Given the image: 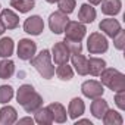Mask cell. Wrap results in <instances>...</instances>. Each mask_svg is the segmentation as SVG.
<instances>
[{"label": "cell", "instance_id": "6da1fadb", "mask_svg": "<svg viewBox=\"0 0 125 125\" xmlns=\"http://www.w3.org/2000/svg\"><path fill=\"white\" fill-rule=\"evenodd\" d=\"M31 65L37 69V72L44 78V80H50L54 75V66L52 65V54L50 50L44 49L41 50L37 56H34L31 59Z\"/></svg>", "mask_w": 125, "mask_h": 125}, {"label": "cell", "instance_id": "7a4b0ae2", "mask_svg": "<svg viewBox=\"0 0 125 125\" xmlns=\"http://www.w3.org/2000/svg\"><path fill=\"white\" fill-rule=\"evenodd\" d=\"M100 80L103 85H106L109 90L115 93L125 90V75L115 68H104L100 72Z\"/></svg>", "mask_w": 125, "mask_h": 125}, {"label": "cell", "instance_id": "3957f363", "mask_svg": "<svg viewBox=\"0 0 125 125\" xmlns=\"http://www.w3.org/2000/svg\"><path fill=\"white\" fill-rule=\"evenodd\" d=\"M87 49L91 54H100V53H104L107 52L109 49V43H107V38L100 34V32H91L90 37L87 38Z\"/></svg>", "mask_w": 125, "mask_h": 125}, {"label": "cell", "instance_id": "277c9868", "mask_svg": "<svg viewBox=\"0 0 125 125\" xmlns=\"http://www.w3.org/2000/svg\"><path fill=\"white\" fill-rule=\"evenodd\" d=\"M65 40H72V41H83V38L85 37L87 28L83 22L80 21H68V24L65 25Z\"/></svg>", "mask_w": 125, "mask_h": 125}, {"label": "cell", "instance_id": "5b68a950", "mask_svg": "<svg viewBox=\"0 0 125 125\" xmlns=\"http://www.w3.org/2000/svg\"><path fill=\"white\" fill-rule=\"evenodd\" d=\"M68 21L69 19H68L66 13H62L60 10H57L49 16V27H50L53 34H62L65 30V25L68 24Z\"/></svg>", "mask_w": 125, "mask_h": 125}, {"label": "cell", "instance_id": "8992f818", "mask_svg": "<svg viewBox=\"0 0 125 125\" xmlns=\"http://www.w3.org/2000/svg\"><path fill=\"white\" fill-rule=\"evenodd\" d=\"M37 52V44L30 38H22L18 43V57L22 60H31Z\"/></svg>", "mask_w": 125, "mask_h": 125}, {"label": "cell", "instance_id": "52a82bcc", "mask_svg": "<svg viewBox=\"0 0 125 125\" xmlns=\"http://www.w3.org/2000/svg\"><path fill=\"white\" fill-rule=\"evenodd\" d=\"M81 91L85 97L88 99H96V97H102L104 90H103V84L99 83V81H94V80H88V81H84L83 85H81Z\"/></svg>", "mask_w": 125, "mask_h": 125}, {"label": "cell", "instance_id": "ba28073f", "mask_svg": "<svg viewBox=\"0 0 125 125\" xmlns=\"http://www.w3.org/2000/svg\"><path fill=\"white\" fill-rule=\"evenodd\" d=\"M52 57L54 60V63H57V65L68 63V60L71 57V52H69V49L66 47V44L63 41H59L52 49Z\"/></svg>", "mask_w": 125, "mask_h": 125}, {"label": "cell", "instance_id": "9c48e42d", "mask_svg": "<svg viewBox=\"0 0 125 125\" xmlns=\"http://www.w3.org/2000/svg\"><path fill=\"white\" fill-rule=\"evenodd\" d=\"M43 30H44V22H43V18L38 15H32V16L27 18L24 22V31L27 34L40 35L43 32Z\"/></svg>", "mask_w": 125, "mask_h": 125}, {"label": "cell", "instance_id": "30bf717a", "mask_svg": "<svg viewBox=\"0 0 125 125\" xmlns=\"http://www.w3.org/2000/svg\"><path fill=\"white\" fill-rule=\"evenodd\" d=\"M99 28L107 35V37H110V38H113L116 34H118V31H121L122 28H121V24H119V21H116V19H113V18H109V19H103L100 24H99Z\"/></svg>", "mask_w": 125, "mask_h": 125}, {"label": "cell", "instance_id": "8fae6325", "mask_svg": "<svg viewBox=\"0 0 125 125\" xmlns=\"http://www.w3.org/2000/svg\"><path fill=\"white\" fill-rule=\"evenodd\" d=\"M71 60H72V66L75 68L78 75L88 74V62H87V57L83 56V53H74L71 56Z\"/></svg>", "mask_w": 125, "mask_h": 125}, {"label": "cell", "instance_id": "7c38bea8", "mask_svg": "<svg viewBox=\"0 0 125 125\" xmlns=\"http://www.w3.org/2000/svg\"><path fill=\"white\" fill-rule=\"evenodd\" d=\"M0 19H2L5 28H8V30H15L19 25V16L10 9H3L2 15H0Z\"/></svg>", "mask_w": 125, "mask_h": 125}, {"label": "cell", "instance_id": "4fadbf2b", "mask_svg": "<svg viewBox=\"0 0 125 125\" xmlns=\"http://www.w3.org/2000/svg\"><path fill=\"white\" fill-rule=\"evenodd\" d=\"M47 107H49V110L52 112V116H53V121H54V122H57V124L66 122L68 115H66V109H65L63 104L54 102V103H50Z\"/></svg>", "mask_w": 125, "mask_h": 125}, {"label": "cell", "instance_id": "5bb4252c", "mask_svg": "<svg viewBox=\"0 0 125 125\" xmlns=\"http://www.w3.org/2000/svg\"><path fill=\"white\" fill-rule=\"evenodd\" d=\"M18 121L16 109L12 106H3L0 109V125H12Z\"/></svg>", "mask_w": 125, "mask_h": 125}, {"label": "cell", "instance_id": "9a60e30c", "mask_svg": "<svg viewBox=\"0 0 125 125\" xmlns=\"http://www.w3.org/2000/svg\"><path fill=\"white\" fill-rule=\"evenodd\" d=\"M94 19H96V9L88 3L81 5L78 12V21L83 24H91Z\"/></svg>", "mask_w": 125, "mask_h": 125}, {"label": "cell", "instance_id": "2e32d148", "mask_svg": "<svg viewBox=\"0 0 125 125\" xmlns=\"http://www.w3.org/2000/svg\"><path fill=\"white\" fill-rule=\"evenodd\" d=\"M85 110V104L83 102V99L80 97H74L71 102H69V106H68V113H69V118L72 119H78Z\"/></svg>", "mask_w": 125, "mask_h": 125}, {"label": "cell", "instance_id": "e0dca14e", "mask_svg": "<svg viewBox=\"0 0 125 125\" xmlns=\"http://www.w3.org/2000/svg\"><path fill=\"white\" fill-rule=\"evenodd\" d=\"M102 3V13L107 15V16H115L121 12L122 8V2L121 0H103Z\"/></svg>", "mask_w": 125, "mask_h": 125}, {"label": "cell", "instance_id": "ac0fdd59", "mask_svg": "<svg viewBox=\"0 0 125 125\" xmlns=\"http://www.w3.org/2000/svg\"><path fill=\"white\" fill-rule=\"evenodd\" d=\"M90 109H91V113H93L94 118L102 119L103 115L106 113V110L109 109V106H107V102H106L104 99H102V97H96V99H93V103H91Z\"/></svg>", "mask_w": 125, "mask_h": 125}, {"label": "cell", "instance_id": "d6986e66", "mask_svg": "<svg viewBox=\"0 0 125 125\" xmlns=\"http://www.w3.org/2000/svg\"><path fill=\"white\" fill-rule=\"evenodd\" d=\"M24 110L27 113H35L40 107H43V97L38 94V93H34L24 104H22Z\"/></svg>", "mask_w": 125, "mask_h": 125}, {"label": "cell", "instance_id": "ffe728a7", "mask_svg": "<svg viewBox=\"0 0 125 125\" xmlns=\"http://www.w3.org/2000/svg\"><path fill=\"white\" fill-rule=\"evenodd\" d=\"M87 62H88V74L93 77L100 75V72L106 68V62L100 57H90L87 59Z\"/></svg>", "mask_w": 125, "mask_h": 125}, {"label": "cell", "instance_id": "44dd1931", "mask_svg": "<svg viewBox=\"0 0 125 125\" xmlns=\"http://www.w3.org/2000/svg\"><path fill=\"white\" fill-rule=\"evenodd\" d=\"M13 72H15V63L9 57H5L0 62V80L10 78L13 75Z\"/></svg>", "mask_w": 125, "mask_h": 125}, {"label": "cell", "instance_id": "7402d4cb", "mask_svg": "<svg viewBox=\"0 0 125 125\" xmlns=\"http://www.w3.org/2000/svg\"><path fill=\"white\" fill-rule=\"evenodd\" d=\"M34 93H35V90H34V87H32L31 84H24V85H21V87L18 88V91H16V100H18V103L22 106Z\"/></svg>", "mask_w": 125, "mask_h": 125}, {"label": "cell", "instance_id": "603a6c76", "mask_svg": "<svg viewBox=\"0 0 125 125\" xmlns=\"http://www.w3.org/2000/svg\"><path fill=\"white\" fill-rule=\"evenodd\" d=\"M34 122H37L40 125H50L53 122V116H52V112L49 110V107H40L35 112Z\"/></svg>", "mask_w": 125, "mask_h": 125}, {"label": "cell", "instance_id": "cb8c5ba5", "mask_svg": "<svg viewBox=\"0 0 125 125\" xmlns=\"http://www.w3.org/2000/svg\"><path fill=\"white\" fill-rule=\"evenodd\" d=\"M10 6L16 9L19 13H27L31 9H34L35 2L34 0H10Z\"/></svg>", "mask_w": 125, "mask_h": 125}, {"label": "cell", "instance_id": "d4e9b609", "mask_svg": "<svg viewBox=\"0 0 125 125\" xmlns=\"http://www.w3.org/2000/svg\"><path fill=\"white\" fill-rule=\"evenodd\" d=\"M102 119H103V124H104V125H121V124L124 122L121 113H118V112L113 110V109H107Z\"/></svg>", "mask_w": 125, "mask_h": 125}, {"label": "cell", "instance_id": "484cf974", "mask_svg": "<svg viewBox=\"0 0 125 125\" xmlns=\"http://www.w3.org/2000/svg\"><path fill=\"white\" fill-rule=\"evenodd\" d=\"M13 40L10 37H3L0 40V57H10L13 53Z\"/></svg>", "mask_w": 125, "mask_h": 125}, {"label": "cell", "instance_id": "4316f807", "mask_svg": "<svg viewBox=\"0 0 125 125\" xmlns=\"http://www.w3.org/2000/svg\"><path fill=\"white\" fill-rule=\"evenodd\" d=\"M56 75L62 81H69L74 77V71H72V68L68 63H60L57 66V69H56Z\"/></svg>", "mask_w": 125, "mask_h": 125}, {"label": "cell", "instance_id": "83f0119b", "mask_svg": "<svg viewBox=\"0 0 125 125\" xmlns=\"http://www.w3.org/2000/svg\"><path fill=\"white\" fill-rule=\"evenodd\" d=\"M75 5H77L75 0H57V8H59V10L62 13H66V15H69V13L74 12Z\"/></svg>", "mask_w": 125, "mask_h": 125}, {"label": "cell", "instance_id": "f1b7e54d", "mask_svg": "<svg viewBox=\"0 0 125 125\" xmlns=\"http://www.w3.org/2000/svg\"><path fill=\"white\" fill-rule=\"evenodd\" d=\"M13 97V88L10 85H0V103H8Z\"/></svg>", "mask_w": 125, "mask_h": 125}, {"label": "cell", "instance_id": "f546056e", "mask_svg": "<svg viewBox=\"0 0 125 125\" xmlns=\"http://www.w3.org/2000/svg\"><path fill=\"white\" fill-rule=\"evenodd\" d=\"M113 44L118 50H124V47H125V31L124 30L118 31V34L113 37Z\"/></svg>", "mask_w": 125, "mask_h": 125}, {"label": "cell", "instance_id": "4dcf8cb0", "mask_svg": "<svg viewBox=\"0 0 125 125\" xmlns=\"http://www.w3.org/2000/svg\"><path fill=\"white\" fill-rule=\"evenodd\" d=\"M63 43H65V44H66V47L69 49L71 54H74V53H81V52H83V44H81V41H72V40H65Z\"/></svg>", "mask_w": 125, "mask_h": 125}, {"label": "cell", "instance_id": "1f68e13d", "mask_svg": "<svg viewBox=\"0 0 125 125\" xmlns=\"http://www.w3.org/2000/svg\"><path fill=\"white\" fill-rule=\"evenodd\" d=\"M115 103H116V106H118L121 110H125V90L116 91V96H115Z\"/></svg>", "mask_w": 125, "mask_h": 125}, {"label": "cell", "instance_id": "d6a6232c", "mask_svg": "<svg viewBox=\"0 0 125 125\" xmlns=\"http://www.w3.org/2000/svg\"><path fill=\"white\" fill-rule=\"evenodd\" d=\"M18 122H19V124H34V119H32V118H22V119H19Z\"/></svg>", "mask_w": 125, "mask_h": 125}, {"label": "cell", "instance_id": "836d02e7", "mask_svg": "<svg viewBox=\"0 0 125 125\" xmlns=\"http://www.w3.org/2000/svg\"><path fill=\"white\" fill-rule=\"evenodd\" d=\"M75 121H77V119H75ZM80 124H88V125H91L90 119H78V121L75 122V125H80Z\"/></svg>", "mask_w": 125, "mask_h": 125}, {"label": "cell", "instance_id": "e575fe53", "mask_svg": "<svg viewBox=\"0 0 125 125\" xmlns=\"http://www.w3.org/2000/svg\"><path fill=\"white\" fill-rule=\"evenodd\" d=\"M5 31H6V28H5V25H3V22H2V19H0V35H2Z\"/></svg>", "mask_w": 125, "mask_h": 125}, {"label": "cell", "instance_id": "d590c367", "mask_svg": "<svg viewBox=\"0 0 125 125\" xmlns=\"http://www.w3.org/2000/svg\"><path fill=\"white\" fill-rule=\"evenodd\" d=\"M88 2H90V5H100L102 0H88Z\"/></svg>", "mask_w": 125, "mask_h": 125}, {"label": "cell", "instance_id": "8d00e7d4", "mask_svg": "<svg viewBox=\"0 0 125 125\" xmlns=\"http://www.w3.org/2000/svg\"><path fill=\"white\" fill-rule=\"evenodd\" d=\"M47 3H57V0H46Z\"/></svg>", "mask_w": 125, "mask_h": 125}]
</instances>
